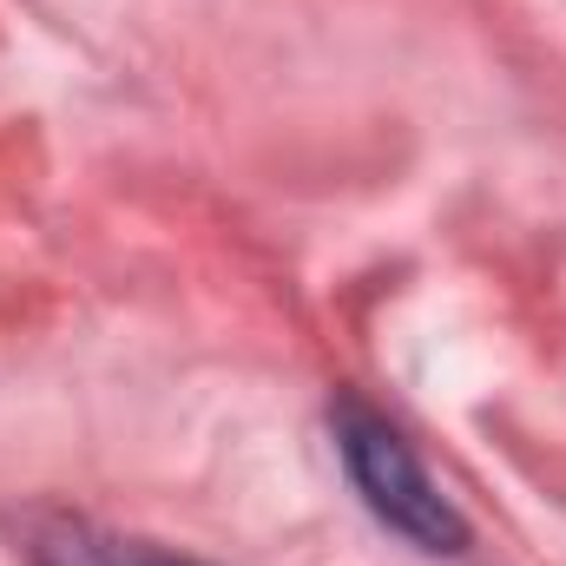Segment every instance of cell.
Returning a JSON list of instances; mask_svg holds the SVG:
<instances>
[{
    "mask_svg": "<svg viewBox=\"0 0 566 566\" xmlns=\"http://www.w3.org/2000/svg\"><path fill=\"white\" fill-rule=\"evenodd\" d=\"M13 534H20V554L33 566H211L191 560V554H171V547H151V541L106 534L80 514H27Z\"/></svg>",
    "mask_w": 566,
    "mask_h": 566,
    "instance_id": "2",
    "label": "cell"
},
{
    "mask_svg": "<svg viewBox=\"0 0 566 566\" xmlns=\"http://www.w3.org/2000/svg\"><path fill=\"white\" fill-rule=\"evenodd\" d=\"M329 434H336V454H343V474L356 481V494H363V507L389 527V534H402L409 547H422V554H468V521H461V507L441 494V481L422 468V454L402 441V428L382 422L376 409H363L356 396H343L336 409H329Z\"/></svg>",
    "mask_w": 566,
    "mask_h": 566,
    "instance_id": "1",
    "label": "cell"
}]
</instances>
